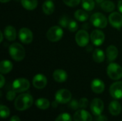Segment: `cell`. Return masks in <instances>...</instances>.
<instances>
[{"label":"cell","instance_id":"7bdbcfd3","mask_svg":"<svg viewBox=\"0 0 122 121\" xmlns=\"http://www.w3.org/2000/svg\"><path fill=\"white\" fill-rule=\"evenodd\" d=\"M10 0H0V1L1 2V3H7V2H9Z\"/></svg>","mask_w":122,"mask_h":121},{"label":"cell","instance_id":"4316f807","mask_svg":"<svg viewBox=\"0 0 122 121\" xmlns=\"http://www.w3.org/2000/svg\"><path fill=\"white\" fill-rule=\"evenodd\" d=\"M101 7L106 12H112L115 9V4L111 1H104L101 4Z\"/></svg>","mask_w":122,"mask_h":121},{"label":"cell","instance_id":"d6a6232c","mask_svg":"<svg viewBox=\"0 0 122 121\" xmlns=\"http://www.w3.org/2000/svg\"><path fill=\"white\" fill-rule=\"evenodd\" d=\"M63 1L64 2V4L70 7H74L76 6H77L81 0H63Z\"/></svg>","mask_w":122,"mask_h":121},{"label":"cell","instance_id":"9a60e30c","mask_svg":"<svg viewBox=\"0 0 122 121\" xmlns=\"http://www.w3.org/2000/svg\"><path fill=\"white\" fill-rule=\"evenodd\" d=\"M74 121H92V115L86 111L82 109L77 111L74 114Z\"/></svg>","mask_w":122,"mask_h":121},{"label":"cell","instance_id":"e0dca14e","mask_svg":"<svg viewBox=\"0 0 122 121\" xmlns=\"http://www.w3.org/2000/svg\"><path fill=\"white\" fill-rule=\"evenodd\" d=\"M4 35L9 41H13L16 38V31L12 26H7L4 30Z\"/></svg>","mask_w":122,"mask_h":121},{"label":"cell","instance_id":"d590c367","mask_svg":"<svg viewBox=\"0 0 122 121\" xmlns=\"http://www.w3.org/2000/svg\"><path fill=\"white\" fill-rule=\"evenodd\" d=\"M16 92L14 90L8 91V92H7V93H6V99H7L9 101H13V100L15 98V97H16Z\"/></svg>","mask_w":122,"mask_h":121},{"label":"cell","instance_id":"277c9868","mask_svg":"<svg viewBox=\"0 0 122 121\" xmlns=\"http://www.w3.org/2000/svg\"><path fill=\"white\" fill-rule=\"evenodd\" d=\"M64 31L62 29L58 26H54L49 29L46 32V37L51 42L59 41L63 36Z\"/></svg>","mask_w":122,"mask_h":121},{"label":"cell","instance_id":"8992f818","mask_svg":"<svg viewBox=\"0 0 122 121\" xmlns=\"http://www.w3.org/2000/svg\"><path fill=\"white\" fill-rule=\"evenodd\" d=\"M30 87L29 81L24 78H17L12 83L13 90H14L16 93H21L27 91Z\"/></svg>","mask_w":122,"mask_h":121},{"label":"cell","instance_id":"74e56055","mask_svg":"<svg viewBox=\"0 0 122 121\" xmlns=\"http://www.w3.org/2000/svg\"><path fill=\"white\" fill-rule=\"evenodd\" d=\"M0 78H1V83H0V88H3L4 83H5V78L3 76V75H0Z\"/></svg>","mask_w":122,"mask_h":121},{"label":"cell","instance_id":"44dd1931","mask_svg":"<svg viewBox=\"0 0 122 121\" xmlns=\"http://www.w3.org/2000/svg\"><path fill=\"white\" fill-rule=\"evenodd\" d=\"M54 9H55L54 4L51 0H46V1L44 2L42 5V10L45 14L50 15L53 14Z\"/></svg>","mask_w":122,"mask_h":121},{"label":"cell","instance_id":"e575fe53","mask_svg":"<svg viewBox=\"0 0 122 121\" xmlns=\"http://www.w3.org/2000/svg\"><path fill=\"white\" fill-rule=\"evenodd\" d=\"M69 107L72 110H77L79 108V103L77 101V100L73 99V100L70 101L69 104Z\"/></svg>","mask_w":122,"mask_h":121},{"label":"cell","instance_id":"4dcf8cb0","mask_svg":"<svg viewBox=\"0 0 122 121\" xmlns=\"http://www.w3.org/2000/svg\"><path fill=\"white\" fill-rule=\"evenodd\" d=\"M70 19L68 16H63L61 17V19H59V24L61 26L64 27V28H67L68 25L70 22Z\"/></svg>","mask_w":122,"mask_h":121},{"label":"cell","instance_id":"f1b7e54d","mask_svg":"<svg viewBox=\"0 0 122 121\" xmlns=\"http://www.w3.org/2000/svg\"><path fill=\"white\" fill-rule=\"evenodd\" d=\"M0 110H1L0 114H1V118H3V119L7 118L9 116V115H10V111H9V109L8 107L1 105V107H0Z\"/></svg>","mask_w":122,"mask_h":121},{"label":"cell","instance_id":"52a82bcc","mask_svg":"<svg viewBox=\"0 0 122 121\" xmlns=\"http://www.w3.org/2000/svg\"><path fill=\"white\" fill-rule=\"evenodd\" d=\"M71 100V93L67 89H60L55 94V101L59 103L64 104L69 103Z\"/></svg>","mask_w":122,"mask_h":121},{"label":"cell","instance_id":"f35d334b","mask_svg":"<svg viewBox=\"0 0 122 121\" xmlns=\"http://www.w3.org/2000/svg\"><path fill=\"white\" fill-rule=\"evenodd\" d=\"M9 121H21L20 118L17 116H14L10 118Z\"/></svg>","mask_w":122,"mask_h":121},{"label":"cell","instance_id":"d6986e66","mask_svg":"<svg viewBox=\"0 0 122 121\" xmlns=\"http://www.w3.org/2000/svg\"><path fill=\"white\" fill-rule=\"evenodd\" d=\"M53 78L55 81L58 83H63L66 81L68 75L65 71L62 69H56L53 73Z\"/></svg>","mask_w":122,"mask_h":121},{"label":"cell","instance_id":"6da1fadb","mask_svg":"<svg viewBox=\"0 0 122 121\" xmlns=\"http://www.w3.org/2000/svg\"><path fill=\"white\" fill-rule=\"evenodd\" d=\"M34 103L33 97L29 93H23L17 96L14 101V106L17 111H23L29 108Z\"/></svg>","mask_w":122,"mask_h":121},{"label":"cell","instance_id":"ac0fdd59","mask_svg":"<svg viewBox=\"0 0 122 121\" xmlns=\"http://www.w3.org/2000/svg\"><path fill=\"white\" fill-rule=\"evenodd\" d=\"M107 61L109 62H112L114 61L118 56L119 54V51L117 48L115 46L111 45L109 46L107 48Z\"/></svg>","mask_w":122,"mask_h":121},{"label":"cell","instance_id":"1f68e13d","mask_svg":"<svg viewBox=\"0 0 122 121\" xmlns=\"http://www.w3.org/2000/svg\"><path fill=\"white\" fill-rule=\"evenodd\" d=\"M78 24H77V23L75 21H74V20H71L70 21V22H69V25H68V29L70 31H71V32H74V31H77V29H78Z\"/></svg>","mask_w":122,"mask_h":121},{"label":"cell","instance_id":"2e32d148","mask_svg":"<svg viewBox=\"0 0 122 121\" xmlns=\"http://www.w3.org/2000/svg\"><path fill=\"white\" fill-rule=\"evenodd\" d=\"M91 88L94 93L100 94L103 93V91H104L105 85H104V83L102 80L96 78L92 81L91 83Z\"/></svg>","mask_w":122,"mask_h":121},{"label":"cell","instance_id":"cb8c5ba5","mask_svg":"<svg viewBox=\"0 0 122 121\" xmlns=\"http://www.w3.org/2000/svg\"><path fill=\"white\" fill-rule=\"evenodd\" d=\"M21 5L27 10H34L38 5L37 0H21Z\"/></svg>","mask_w":122,"mask_h":121},{"label":"cell","instance_id":"83f0119b","mask_svg":"<svg viewBox=\"0 0 122 121\" xmlns=\"http://www.w3.org/2000/svg\"><path fill=\"white\" fill-rule=\"evenodd\" d=\"M81 5L84 10L87 11H91L94 9L95 2L94 0H82Z\"/></svg>","mask_w":122,"mask_h":121},{"label":"cell","instance_id":"5bb4252c","mask_svg":"<svg viewBox=\"0 0 122 121\" xmlns=\"http://www.w3.org/2000/svg\"><path fill=\"white\" fill-rule=\"evenodd\" d=\"M33 86L34 88L37 89H42L46 87L47 84V79L46 77L41 73L36 74V76H34L33 81H32Z\"/></svg>","mask_w":122,"mask_h":121},{"label":"cell","instance_id":"ab89813d","mask_svg":"<svg viewBox=\"0 0 122 121\" xmlns=\"http://www.w3.org/2000/svg\"><path fill=\"white\" fill-rule=\"evenodd\" d=\"M118 9H119V11L122 14V0H120L118 2Z\"/></svg>","mask_w":122,"mask_h":121},{"label":"cell","instance_id":"d4e9b609","mask_svg":"<svg viewBox=\"0 0 122 121\" xmlns=\"http://www.w3.org/2000/svg\"><path fill=\"white\" fill-rule=\"evenodd\" d=\"M36 106L41 110H46L49 108L50 106V102L48 99L46 98H39L35 101Z\"/></svg>","mask_w":122,"mask_h":121},{"label":"cell","instance_id":"ffe728a7","mask_svg":"<svg viewBox=\"0 0 122 121\" xmlns=\"http://www.w3.org/2000/svg\"><path fill=\"white\" fill-rule=\"evenodd\" d=\"M109 110L112 116H118L121 113L122 106L117 101H113L110 103L109 106Z\"/></svg>","mask_w":122,"mask_h":121},{"label":"cell","instance_id":"836d02e7","mask_svg":"<svg viewBox=\"0 0 122 121\" xmlns=\"http://www.w3.org/2000/svg\"><path fill=\"white\" fill-rule=\"evenodd\" d=\"M79 108L84 109V108H87V106L89 105V101L86 98H82L79 100Z\"/></svg>","mask_w":122,"mask_h":121},{"label":"cell","instance_id":"8d00e7d4","mask_svg":"<svg viewBox=\"0 0 122 121\" xmlns=\"http://www.w3.org/2000/svg\"><path fill=\"white\" fill-rule=\"evenodd\" d=\"M95 121H108V118H107L106 116H104V115L101 114V115L97 116Z\"/></svg>","mask_w":122,"mask_h":121},{"label":"cell","instance_id":"7a4b0ae2","mask_svg":"<svg viewBox=\"0 0 122 121\" xmlns=\"http://www.w3.org/2000/svg\"><path fill=\"white\" fill-rule=\"evenodd\" d=\"M9 55L16 61H21L25 57V49L19 43H14L9 48Z\"/></svg>","mask_w":122,"mask_h":121},{"label":"cell","instance_id":"30bf717a","mask_svg":"<svg viewBox=\"0 0 122 121\" xmlns=\"http://www.w3.org/2000/svg\"><path fill=\"white\" fill-rule=\"evenodd\" d=\"M90 106L92 113L96 116L101 115L104 108V102L100 98H94L92 101Z\"/></svg>","mask_w":122,"mask_h":121},{"label":"cell","instance_id":"60d3db41","mask_svg":"<svg viewBox=\"0 0 122 121\" xmlns=\"http://www.w3.org/2000/svg\"><path fill=\"white\" fill-rule=\"evenodd\" d=\"M97 4H102L104 1V0H95Z\"/></svg>","mask_w":122,"mask_h":121},{"label":"cell","instance_id":"4fadbf2b","mask_svg":"<svg viewBox=\"0 0 122 121\" xmlns=\"http://www.w3.org/2000/svg\"><path fill=\"white\" fill-rule=\"evenodd\" d=\"M109 21L110 24L117 29L122 27V15L119 12H112L109 16Z\"/></svg>","mask_w":122,"mask_h":121},{"label":"cell","instance_id":"b9f144b4","mask_svg":"<svg viewBox=\"0 0 122 121\" xmlns=\"http://www.w3.org/2000/svg\"><path fill=\"white\" fill-rule=\"evenodd\" d=\"M0 37H1V39H0V42H1L3 41V34L1 31H0Z\"/></svg>","mask_w":122,"mask_h":121},{"label":"cell","instance_id":"9c48e42d","mask_svg":"<svg viewBox=\"0 0 122 121\" xmlns=\"http://www.w3.org/2000/svg\"><path fill=\"white\" fill-rule=\"evenodd\" d=\"M109 93L112 97L115 99L122 98V81H117L112 83L109 88Z\"/></svg>","mask_w":122,"mask_h":121},{"label":"cell","instance_id":"8fae6325","mask_svg":"<svg viewBox=\"0 0 122 121\" xmlns=\"http://www.w3.org/2000/svg\"><path fill=\"white\" fill-rule=\"evenodd\" d=\"M19 38L22 43L28 44L33 40V34L29 29L21 28L19 31Z\"/></svg>","mask_w":122,"mask_h":121},{"label":"cell","instance_id":"ba28073f","mask_svg":"<svg viewBox=\"0 0 122 121\" xmlns=\"http://www.w3.org/2000/svg\"><path fill=\"white\" fill-rule=\"evenodd\" d=\"M75 40L78 46L81 47H85L89 44V35L86 30L84 29L79 30L77 31L75 36Z\"/></svg>","mask_w":122,"mask_h":121},{"label":"cell","instance_id":"484cf974","mask_svg":"<svg viewBox=\"0 0 122 121\" xmlns=\"http://www.w3.org/2000/svg\"><path fill=\"white\" fill-rule=\"evenodd\" d=\"M74 18L79 21H85L89 18V14L84 10L78 9L74 13Z\"/></svg>","mask_w":122,"mask_h":121},{"label":"cell","instance_id":"3957f363","mask_svg":"<svg viewBox=\"0 0 122 121\" xmlns=\"http://www.w3.org/2000/svg\"><path fill=\"white\" fill-rule=\"evenodd\" d=\"M107 75L112 80H119L122 78V68L116 63H111L107 66Z\"/></svg>","mask_w":122,"mask_h":121},{"label":"cell","instance_id":"603a6c76","mask_svg":"<svg viewBox=\"0 0 122 121\" xmlns=\"http://www.w3.org/2000/svg\"><path fill=\"white\" fill-rule=\"evenodd\" d=\"M93 59L97 63H102L105 59V54L104 52L100 48H96L92 54Z\"/></svg>","mask_w":122,"mask_h":121},{"label":"cell","instance_id":"f546056e","mask_svg":"<svg viewBox=\"0 0 122 121\" xmlns=\"http://www.w3.org/2000/svg\"><path fill=\"white\" fill-rule=\"evenodd\" d=\"M55 121H72V118L69 113H64L60 114L56 118Z\"/></svg>","mask_w":122,"mask_h":121},{"label":"cell","instance_id":"7402d4cb","mask_svg":"<svg viewBox=\"0 0 122 121\" xmlns=\"http://www.w3.org/2000/svg\"><path fill=\"white\" fill-rule=\"evenodd\" d=\"M13 68L12 63L8 60H4L0 63V72L1 74L9 73Z\"/></svg>","mask_w":122,"mask_h":121},{"label":"cell","instance_id":"5b68a950","mask_svg":"<svg viewBox=\"0 0 122 121\" xmlns=\"http://www.w3.org/2000/svg\"><path fill=\"white\" fill-rule=\"evenodd\" d=\"M90 21L95 27H97L99 29L105 28L108 24L107 17L103 14L99 13V12L94 13V14H92L91 16Z\"/></svg>","mask_w":122,"mask_h":121},{"label":"cell","instance_id":"7c38bea8","mask_svg":"<svg viewBox=\"0 0 122 121\" xmlns=\"http://www.w3.org/2000/svg\"><path fill=\"white\" fill-rule=\"evenodd\" d=\"M90 39L93 44L98 46H101L104 43L105 39V36L103 31H102L101 30L95 29L92 32L90 35Z\"/></svg>","mask_w":122,"mask_h":121}]
</instances>
